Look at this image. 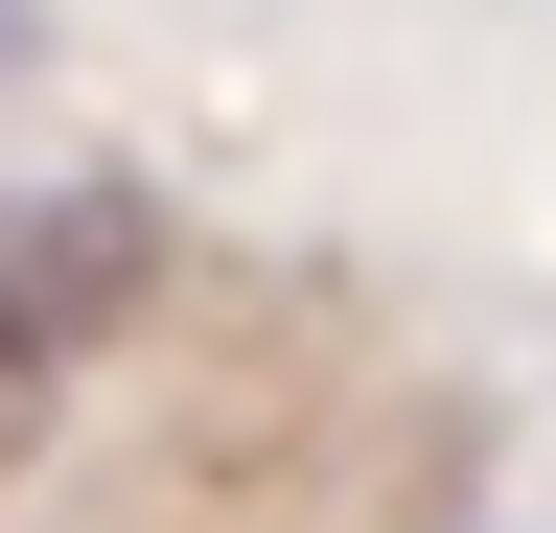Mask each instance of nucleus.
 <instances>
[{
  "instance_id": "f257e3e1",
  "label": "nucleus",
  "mask_w": 556,
  "mask_h": 533,
  "mask_svg": "<svg viewBox=\"0 0 556 533\" xmlns=\"http://www.w3.org/2000/svg\"><path fill=\"white\" fill-rule=\"evenodd\" d=\"M163 279V210H139V186H24V210H0V348H93V325Z\"/></svg>"
},
{
  "instance_id": "f03ea898",
  "label": "nucleus",
  "mask_w": 556,
  "mask_h": 533,
  "mask_svg": "<svg viewBox=\"0 0 556 533\" xmlns=\"http://www.w3.org/2000/svg\"><path fill=\"white\" fill-rule=\"evenodd\" d=\"M24 418H47V348H0V464H24Z\"/></svg>"
},
{
  "instance_id": "7ed1b4c3",
  "label": "nucleus",
  "mask_w": 556,
  "mask_h": 533,
  "mask_svg": "<svg viewBox=\"0 0 556 533\" xmlns=\"http://www.w3.org/2000/svg\"><path fill=\"white\" fill-rule=\"evenodd\" d=\"M24 71H47V0H0V93H24Z\"/></svg>"
}]
</instances>
